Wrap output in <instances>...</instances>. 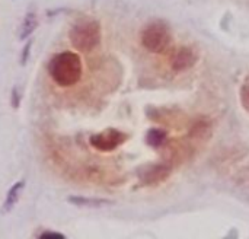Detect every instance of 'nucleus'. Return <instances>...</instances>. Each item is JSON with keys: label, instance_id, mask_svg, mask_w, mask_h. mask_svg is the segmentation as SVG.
<instances>
[{"label": "nucleus", "instance_id": "f03ea898", "mask_svg": "<svg viewBox=\"0 0 249 239\" xmlns=\"http://www.w3.org/2000/svg\"><path fill=\"white\" fill-rule=\"evenodd\" d=\"M71 45L82 53H89L101 42V26L96 20H82L70 29Z\"/></svg>", "mask_w": 249, "mask_h": 239}, {"label": "nucleus", "instance_id": "9d476101", "mask_svg": "<svg viewBox=\"0 0 249 239\" xmlns=\"http://www.w3.org/2000/svg\"><path fill=\"white\" fill-rule=\"evenodd\" d=\"M70 202H73L74 204H79V206H89V207H99L102 204H107L108 202L105 200H96V199H83V197H70Z\"/></svg>", "mask_w": 249, "mask_h": 239}, {"label": "nucleus", "instance_id": "f257e3e1", "mask_svg": "<svg viewBox=\"0 0 249 239\" xmlns=\"http://www.w3.org/2000/svg\"><path fill=\"white\" fill-rule=\"evenodd\" d=\"M48 70L57 85L63 88L73 86L82 77V60L76 53L63 51L53 57Z\"/></svg>", "mask_w": 249, "mask_h": 239}, {"label": "nucleus", "instance_id": "9b49d317", "mask_svg": "<svg viewBox=\"0 0 249 239\" xmlns=\"http://www.w3.org/2000/svg\"><path fill=\"white\" fill-rule=\"evenodd\" d=\"M241 102H242L244 108L249 111V76L245 79V82L241 88Z\"/></svg>", "mask_w": 249, "mask_h": 239}, {"label": "nucleus", "instance_id": "1a4fd4ad", "mask_svg": "<svg viewBox=\"0 0 249 239\" xmlns=\"http://www.w3.org/2000/svg\"><path fill=\"white\" fill-rule=\"evenodd\" d=\"M35 26H36V16H35V13H28L26 16H25V19H23V22H22V29H20V39H23V38H26V37H29L32 32H34V29H35Z\"/></svg>", "mask_w": 249, "mask_h": 239}, {"label": "nucleus", "instance_id": "423d86ee", "mask_svg": "<svg viewBox=\"0 0 249 239\" xmlns=\"http://www.w3.org/2000/svg\"><path fill=\"white\" fill-rule=\"evenodd\" d=\"M196 60H197V55L194 54V51L191 48L182 47L174 53V55L171 58V64H172L174 70L182 72V70L190 69L196 63Z\"/></svg>", "mask_w": 249, "mask_h": 239}, {"label": "nucleus", "instance_id": "20e7f679", "mask_svg": "<svg viewBox=\"0 0 249 239\" xmlns=\"http://www.w3.org/2000/svg\"><path fill=\"white\" fill-rule=\"evenodd\" d=\"M128 136L117 129H107L101 133L90 136V145L99 152H112L124 142H127Z\"/></svg>", "mask_w": 249, "mask_h": 239}, {"label": "nucleus", "instance_id": "0eeeda50", "mask_svg": "<svg viewBox=\"0 0 249 239\" xmlns=\"http://www.w3.org/2000/svg\"><path fill=\"white\" fill-rule=\"evenodd\" d=\"M166 131L165 130H159V129H153V130H149L147 136H146V142L150 147H160L165 145L166 142Z\"/></svg>", "mask_w": 249, "mask_h": 239}, {"label": "nucleus", "instance_id": "7ed1b4c3", "mask_svg": "<svg viewBox=\"0 0 249 239\" xmlns=\"http://www.w3.org/2000/svg\"><path fill=\"white\" fill-rule=\"evenodd\" d=\"M142 44L152 53L163 54L172 45V35L163 22H153L142 32Z\"/></svg>", "mask_w": 249, "mask_h": 239}, {"label": "nucleus", "instance_id": "f8f14e48", "mask_svg": "<svg viewBox=\"0 0 249 239\" xmlns=\"http://www.w3.org/2000/svg\"><path fill=\"white\" fill-rule=\"evenodd\" d=\"M41 239H63L64 237L61 235V234H50V232H45V234H42L41 237H39Z\"/></svg>", "mask_w": 249, "mask_h": 239}, {"label": "nucleus", "instance_id": "39448f33", "mask_svg": "<svg viewBox=\"0 0 249 239\" xmlns=\"http://www.w3.org/2000/svg\"><path fill=\"white\" fill-rule=\"evenodd\" d=\"M171 169L166 165H149L140 171V180L144 185H155L168 178Z\"/></svg>", "mask_w": 249, "mask_h": 239}, {"label": "nucleus", "instance_id": "6e6552de", "mask_svg": "<svg viewBox=\"0 0 249 239\" xmlns=\"http://www.w3.org/2000/svg\"><path fill=\"white\" fill-rule=\"evenodd\" d=\"M22 188H23V183H18V184H15V185L9 190L7 197H6V202H4L3 212H9V210L15 206V203L18 202V197H19Z\"/></svg>", "mask_w": 249, "mask_h": 239}]
</instances>
